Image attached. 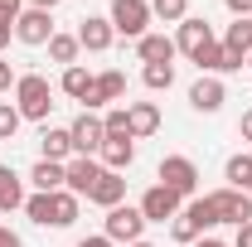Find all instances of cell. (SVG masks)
I'll list each match as a JSON object with an SVG mask.
<instances>
[{"mask_svg": "<svg viewBox=\"0 0 252 247\" xmlns=\"http://www.w3.org/2000/svg\"><path fill=\"white\" fill-rule=\"evenodd\" d=\"M15 107H20L25 122H44L49 126V112H54V88H49V78H44V73H20V83H15Z\"/></svg>", "mask_w": 252, "mask_h": 247, "instance_id": "6da1fadb", "label": "cell"}, {"mask_svg": "<svg viewBox=\"0 0 252 247\" xmlns=\"http://www.w3.org/2000/svg\"><path fill=\"white\" fill-rule=\"evenodd\" d=\"M156 185L175 189L180 199H194V194H199V165H194L189 155H165L156 165Z\"/></svg>", "mask_w": 252, "mask_h": 247, "instance_id": "7a4b0ae2", "label": "cell"}, {"mask_svg": "<svg viewBox=\"0 0 252 247\" xmlns=\"http://www.w3.org/2000/svg\"><path fill=\"white\" fill-rule=\"evenodd\" d=\"M107 20H112V30L126 34V39H146V34H151V0H112Z\"/></svg>", "mask_w": 252, "mask_h": 247, "instance_id": "3957f363", "label": "cell"}, {"mask_svg": "<svg viewBox=\"0 0 252 247\" xmlns=\"http://www.w3.org/2000/svg\"><path fill=\"white\" fill-rule=\"evenodd\" d=\"M204 199L214 204L219 223H233V228L252 223V194H248V189H233V185H223V189H214V194H204Z\"/></svg>", "mask_w": 252, "mask_h": 247, "instance_id": "277c9868", "label": "cell"}, {"mask_svg": "<svg viewBox=\"0 0 252 247\" xmlns=\"http://www.w3.org/2000/svg\"><path fill=\"white\" fill-rule=\"evenodd\" d=\"M102 233L112 238V243H141V233H146V218H141V209H131V204H117V209H107V218H102Z\"/></svg>", "mask_w": 252, "mask_h": 247, "instance_id": "5b68a950", "label": "cell"}, {"mask_svg": "<svg viewBox=\"0 0 252 247\" xmlns=\"http://www.w3.org/2000/svg\"><path fill=\"white\" fill-rule=\"evenodd\" d=\"M54 15L49 10H34V5H25V15L15 20V39L20 44H30V49H49V39H54Z\"/></svg>", "mask_w": 252, "mask_h": 247, "instance_id": "8992f818", "label": "cell"}, {"mask_svg": "<svg viewBox=\"0 0 252 247\" xmlns=\"http://www.w3.org/2000/svg\"><path fill=\"white\" fill-rule=\"evenodd\" d=\"M141 218L146 223H170V218H180V209H185V199L175 194V189H165V185H151L146 194H141Z\"/></svg>", "mask_w": 252, "mask_h": 247, "instance_id": "52a82bcc", "label": "cell"}, {"mask_svg": "<svg viewBox=\"0 0 252 247\" xmlns=\"http://www.w3.org/2000/svg\"><path fill=\"white\" fill-rule=\"evenodd\" d=\"M68 136H73V155H97L102 141H107V126H102L97 112H78L73 126H68Z\"/></svg>", "mask_w": 252, "mask_h": 247, "instance_id": "ba28073f", "label": "cell"}, {"mask_svg": "<svg viewBox=\"0 0 252 247\" xmlns=\"http://www.w3.org/2000/svg\"><path fill=\"white\" fill-rule=\"evenodd\" d=\"M209 44H214V25L199 20V15H185V20H180V34H175V49L194 59V54H204Z\"/></svg>", "mask_w": 252, "mask_h": 247, "instance_id": "9c48e42d", "label": "cell"}, {"mask_svg": "<svg viewBox=\"0 0 252 247\" xmlns=\"http://www.w3.org/2000/svg\"><path fill=\"white\" fill-rule=\"evenodd\" d=\"M223 102H228L223 78H204V73H199V83L189 88V107H194L199 117H214V112H223Z\"/></svg>", "mask_w": 252, "mask_h": 247, "instance_id": "30bf717a", "label": "cell"}, {"mask_svg": "<svg viewBox=\"0 0 252 247\" xmlns=\"http://www.w3.org/2000/svg\"><path fill=\"white\" fill-rule=\"evenodd\" d=\"M122 97H126V73L107 68V73H97V78H93V93H88V102H83V112H97V107L122 102Z\"/></svg>", "mask_w": 252, "mask_h": 247, "instance_id": "8fae6325", "label": "cell"}, {"mask_svg": "<svg viewBox=\"0 0 252 247\" xmlns=\"http://www.w3.org/2000/svg\"><path fill=\"white\" fill-rule=\"evenodd\" d=\"M97 180H102V160H97V155H73V160H68V194L88 199Z\"/></svg>", "mask_w": 252, "mask_h": 247, "instance_id": "7c38bea8", "label": "cell"}, {"mask_svg": "<svg viewBox=\"0 0 252 247\" xmlns=\"http://www.w3.org/2000/svg\"><path fill=\"white\" fill-rule=\"evenodd\" d=\"M112 39H117V30H112L107 15H88V20H78V44H83L88 54H107Z\"/></svg>", "mask_w": 252, "mask_h": 247, "instance_id": "4fadbf2b", "label": "cell"}, {"mask_svg": "<svg viewBox=\"0 0 252 247\" xmlns=\"http://www.w3.org/2000/svg\"><path fill=\"white\" fill-rule=\"evenodd\" d=\"M97 160H102V170L126 175V170L136 165V141H131V136H107V141H102V151H97Z\"/></svg>", "mask_w": 252, "mask_h": 247, "instance_id": "5bb4252c", "label": "cell"}, {"mask_svg": "<svg viewBox=\"0 0 252 247\" xmlns=\"http://www.w3.org/2000/svg\"><path fill=\"white\" fill-rule=\"evenodd\" d=\"M126 126H131V141H146L160 131V107L156 102H126Z\"/></svg>", "mask_w": 252, "mask_h": 247, "instance_id": "9a60e30c", "label": "cell"}, {"mask_svg": "<svg viewBox=\"0 0 252 247\" xmlns=\"http://www.w3.org/2000/svg\"><path fill=\"white\" fill-rule=\"evenodd\" d=\"M39 160H59V165L73 160V136H68V126H44V131H39Z\"/></svg>", "mask_w": 252, "mask_h": 247, "instance_id": "2e32d148", "label": "cell"}, {"mask_svg": "<svg viewBox=\"0 0 252 247\" xmlns=\"http://www.w3.org/2000/svg\"><path fill=\"white\" fill-rule=\"evenodd\" d=\"M30 185H34V194H59V189H68V165H59V160H34Z\"/></svg>", "mask_w": 252, "mask_h": 247, "instance_id": "e0dca14e", "label": "cell"}, {"mask_svg": "<svg viewBox=\"0 0 252 247\" xmlns=\"http://www.w3.org/2000/svg\"><path fill=\"white\" fill-rule=\"evenodd\" d=\"M194 63H199V73H204V78H223V73H238V68H243V63L233 59V54L223 49L219 39H214L204 54H194Z\"/></svg>", "mask_w": 252, "mask_h": 247, "instance_id": "ac0fdd59", "label": "cell"}, {"mask_svg": "<svg viewBox=\"0 0 252 247\" xmlns=\"http://www.w3.org/2000/svg\"><path fill=\"white\" fill-rule=\"evenodd\" d=\"M88 204H97V209H117V204H126V175H112V170H102V180L93 185Z\"/></svg>", "mask_w": 252, "mask_h": 247, "instance_id": "d6986e66", "label": "cell"}, {"mask_svg": "<svg viewBox=\"0 0 252 247\" xmlns=\"http://www.w3.org/2000/svg\"><path fill=\"white\" fill-rule=\"evenodd\" d=\"M78 209H83L78 194H68V189L49 194V228H73V223H78Z\"/></svg>", "mask_w": 252, "mask_h": 247, "instance_id": "ffe728a7", "label": "cell"}, {"mask_svg": "<svg viewBox=\"0 0 252 247\" xmlns=\"http://www.w3.org/2000/svg\"><path fill=\"white\" fill-rule=\"evenodd\" d=\"M25 175H15L10 165H0V214H15V209H25Z\"/></svg>", "mask_w": 252, "mask_h": 247, "instance_id": "44dd1931", "label": "cell"}, {"mask_svg": "<svg viewBox=\"0 0 252 247\" xmlns=\"http://www.w3.org/2000/svg\"><path fill=\"white\" fill-rule=\"evenodd\" d=\"M136 54H141V63H175V39L170 34H146V39H136Z\"/></svg>", "mask_w": 252, "mask_h": 247, "instance_id": "7402d4cb", "label": "cell"}, {"mask_svg": "<svg viewBox=\"0 0 252 247\" xmlns=\"http://www.w3.org/2000/svg\"><path fill=\"white\" fill-rule=\"evenodd\" d=\"M219 44H223V49H228L238 63H248V54H252V20H233V25L223 30Z\"/></svg>", "mask_w": 252, "mask_h": 247, "instance_id": "603a6c76", "label": "cell"}, {"mask_svg": "<svg viewBox=\"0 0 252 247\" xmlns=\"http://www.w3.org/2000/svg\"><path fill=\"white\" fill-rule=\"evenodd\" d=\"M93 78H97V73H88L83 63H73V68H63L59 93H63V97H73V102H88V93H93Z\"/></svg>", "mask_w": 252, "mask_h": 247, "instance_id": "cb8c5ba5", "label": "cell"}, {"mask_svg": "<svg viewBox=\"0 0 252 247\" xmlns=\"http://www.w3.org/2000/svg\"><path fill=\"white\" fill-rule=\"evenodd\" d=\"M185 218L194 223V233H199V238H209V233L219 228V214H214V204H209V199H189V204H185Z\"/></svg>", "mask_w": 252, "mask_h": 247, "instance_id": "d4e9b609", "label": "cell"}, {"mask_svg": "<svg viewBox=\"0 0 252 247\" xmlns=\"http://www.w3.org/2000/svg\"><path fill=\"white\" fill-rule=\"evenodd\" d=\"M141 83H146L151 93H170V88H175V63H146V68H141Z\"/></svg>", "mask_w": 252, "mask_h": 247, "instance_id": "484cf974", "label": "cell"}, {"mask_svg": "<svg viewBox=\"0 0 252 247\" xmlns=\"http://www.w3.org/2000/svg\"><path fill=\"white\" fill-rule=\"evenodd\" d=\"M223 180H228L233 189H248V180H252V155H248V151L228 155V165H223Z\"/></svg>", "mask_w": 252, "mask_h": 247, "instance_id": "4316f807", "label": "cell"}, {"mask_svg": "<svg viewBox=\"0 0 252 247\" xmlns=\"http://www.w3.org/2000/svg\"><path fill=\"white\" fill-rule=\"evenodd\" d=\"M78 49H83V44H78V34H54V39H49V59L63 63V68H73V63H78Z\"/></svg>", "mask_w": 252, "mask_h": 247, "instance_id": "83f0119b", "label": "cell"}, {"mask_svg": "<svg viewBox=\"0 0 252 247\" xmlns=\"http://www.w3.org/2000/svg\"><path fill=\"white\" fill-rule=\"evenodd\" d=\"M189 15V0H151V20H165V25H180Z\"/></svg>", "mask_w": 252, "mask_h": 247, "instance_id": "f1b7e54d", "label": "cell"}, {"mask_svg": "<svg viewBox=\"0 0 252 247\" xmlns=\"http://www.w3.org/2000/svg\"><path fill=\"white\" fill-rule=\"evenodd\" d=\"M20 126H25L20 107H15V102H0V141H15V136H20Z\"/></svg>", "mask_w": 252, "mask_h": 247, "instance_id": "f546056e", "label": "cell"}, {"mask_svg": "<svg viewBox=\"0 0 252 247\" xmlns=\"http://www.w3.org/2000/svg\"><path fill=\"white\" fill-rule=\"evenodd\" d=\"M170 238H175V243H185V247L199 243V233H194V223L185 218V209H180V218H170Z\"/></svg>", "mask_w": 252, "mask_h": 247, "instance_id": "4dcf8cb0", "label": "cell"}, {"mask_svg": "<svg viewBox=\"0 0 252 247\" xmlns=\"http://www.w3.org/2000/svg\"><path fill=\"white\" fill-rule=\"evenodd\" d=\"M25 214H30V223L49 228V194H30V199H25Z\"/></svg>", "mask_w": 252, "mask_h": 247, "instance_id": "1f68e13d", "label": "cell"}, {"mask_svg": "<svg viewBox=\"0 0 252 247\" xmlns=\"http://www.w3.org/2000/svg\"><path fill=\"white\" fill-rule=\"evenodd\" d=\"M102 126H107V136H131V126H126V107H112V112L102 117Z\"/></svg>", "mask_w": 252, "mask_h": 247, "instance_id": "d6a6232c", "label": "cell"}, {"mask_svg": "<svg viewBox=\"0 0 252 247\" xmlns=\"http://www.w3.org/2000/svg\"><path fill=\"white\" fill-rule=\"evenodd\" d=\"M20 15H25V0H0V20H10V25H15Z\"/></svg>", "mask_w": 252, "mask_h": 247, "instance_id": "836d02e7", "label": "cell"}, {"mask_svg": "<svg viewBox=\"0 0 252 247\" xmlns=\"http://www.w3.org/2000/svg\"><path fill=\"white\" fill-rule=\"evenodd\" d=\"M15 83H20V73L10 68V59H0V93H10Z\"/></svg>", "mask_w": 252, "mask_h": 247, "instance_id": "e575fe53", "label": "cell"}, {"mask_svg": "<svg viewBox=\"0 0 252 247\" xmlns=\"http://www.w3.org/2000/svg\"><path fill=\"white\" fill-rule=\"evenodd\" d=\"M233 10V20H252V0H223Z\"/></svg>", "mask_w": 252, "mask_h": 247, "instance_id": "d590c367", "label": "cell"}, {"mask_svg": "<svg viewBox=\"0 0 252 247\" xmlns=\"http://www.w3.org/2000/svg\"><path fill=\"white\" fill-rule=\"evenodd\" d=\"M238 136H243V146H252V107L238 117Z\"/></svg>", "mask_w": 252, "mask_h": 247, "instance_id": "8d00e7d4", "label": "cell"}, {"mask_svg": "<svg viewBox=\"0 0 252 247\" xmlns=\"http://www.w3.org/2000/svg\"><path fill=\"white\" fill-rule=\"evenodd\" d=\"M0 247H25V243H20V233H15L10 223H0Z\"/></svg>", "mask_w": 252, "mask_h": 247, "instance_id": "74e56055", "label": "cell"}, {"mask_svg": "<svg viewBox=\"0 0 252 247\" xmlns=\"http://www.w3.org/2000/svg\"><path fill=\"white\" fill-rule=\"evenodd\" d=\"M10 39H15V25H10V20H0V54L10 49Z\"/></svg>", "mask_w": 252, "mask_h": 247, "instance_id": "f35d334b", "label": "cell"}, {"mask_svg": "<svg viewBox=\"0 0 252 247\" xmlns=\"http://www.w3.org/2000/svg\"><path fill=\"white\" fill-rule=\"evenodd\" d=\"M233 247H252V223H243V228H238V238H233Z\"/></svg>", "mask_w": 252, "mask_h": 247, "instance_id": "ab89813d", "label": "cell"}, {"mask_svg": "<svg viewBox=\"0 0 252 247\" xmlns=\"http://www.w3.org/2000/svg\"><path fill=\"white\" fill-rule=\"evenodd\" d=\"M78 247H117V243H112L107 233H97V238H83V243H78Z\"/></svg>", "mask_w": 252, "mask_h": 247, "instance_id": "60d3db41", "label": "cell"}, {"mask_svg": "<svg viewBox=\"0 0 252 247\" xmlns=\"http://www.w3.org/2000/svg\"><path fill=\"white\" fill-rule=\"evenodd\" d=\"M25 5H34V10H49V15H54V5H63V0H25Z\"/></svg>", "mask_w": 252, "mask_h": 247, "instance_id": "b9f144b4", "label": "cell"}, {"mask_svg": "<svg viewBox=\"0 0 252 247\" xmlns=\"http://www.w3.org/2000/svg\"><path fill=\"white\" fill-rule=\"evenodd\" d=\"M194 247H228V243H223V238H199Z\"/></svg>", "mask_w": 252, "mask_h": 247, "instance_id": "7bdbcfd3", "label": "cell"}, {"mask_svg": "<svg viewBox=\"0 0 252 247\" xmlns=\"http://www.w3.org/2000/svg\"><path fill=\"white\" fill-rule=\"evenodd\" d=\"M131 247H156V243H146V238H141V243H131Z\"/></svg>", "mask_w": 252, "mask_h": 247, "instance_id": "ee69618b", "label": "cell"}, {"mask_svg": "<svg viewBox=\"0 0 252 247\" xmlns=\"http://www.w3.org/2000/svg\"><path fill=\"white\" fill-rule=\"evenodd\" d=\"M248 68H252V54H248Z\"/></svg>", "mask_w": 252, "mask_h": 247, "instance_id": "f6af8a7d", "label": "cell"}, {"mask_svg": "<svg viewBox=\"0 0 252 247\" xmlns=\"http://www.w3.org/2000/svg\"><path fill=\"white\" fill-rule=\"evenodd\" d=\"M248 194H252V180H248Z\"/></svg>", "mask_w": 252, "mask_h": 247, "instance_id": "bcb514c9", "label": "cell"}]
</instances>
